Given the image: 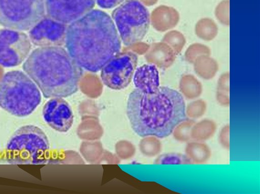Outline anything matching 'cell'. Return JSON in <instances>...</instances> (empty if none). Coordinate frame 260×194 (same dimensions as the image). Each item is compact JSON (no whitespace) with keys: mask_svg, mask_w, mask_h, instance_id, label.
Listing matches in <instances>:
<instances>
[{"mask_svg":"<svg viewBox=\"0 0 260 194\" xmlns=\"http://www.w3.org/2000/svg\"><path fill=\"white\" fill-rule=\"evenodd\" d=\"M207 110V103L203 99H197L190 102L185 107L186 117L191 119L202 117Z\"/></svg>","mask_w":260,"mask_h":194,"instance_id":"26","label":"cell"},{"mask_svg":"<svg viewBox=\"0 0 260 194\" xmlns=\"http://www.w3.org/2000/svg\"><path fill=\"white\" fill-rule=\"evenodd\" d=\"M179 90L187 99H194L201 96L203 87L201 82L193 75L186 74L182 76L179 82Z\"/></svg>","mask_w":260,"mask_h":194,"instance_id":"18","label":"cell"},{"mask_svg":"<svg viewBox=\"0 0 260 194\" xmlns=\"http://www.w3.org/2000/svg\"><path fill=\"white\" fill-rule=\"evenodd\" d=\"M179 19L178 12L173 7L165 5L157 7L150 17V21L155 29L161 32L174 28Z\"/></svg>","mask_w":260,"mask_h":194,"instance_id":"14","label":"cell"},{"mask_svg":"<svg viewBox=\"0 0 260 194\" xmlns=\"http://www.w3.org/2000/svg\"><path fill=\"white\" fill-rule=\"evenodd\" d=\"M45 2L48 17L69 25L93 10L96 0H45Z\"/></svg>","mask_w":260,"mask_h":194,"instance_id":"10","label":"cell"},{"mask_svg":"<svg viewBox=\"0 0 260 194\" xmlns=\"http://www.w3.org/2000/svg\"><path fill=\"white\" fill-rule=\"evenodd\" d=\"M41 99L38 87L22 71H8L0 80V106L12 115L24 117L30 114Z\"/></svg>","mask_w":260,"mask_h":194,"instance_id":"4","label":"cell"},{"mask_svg":"<svg viewBox=\"0 0 260 194\" xmlns=\"http://www.w3.org/2000/svg\"><path fill=\"white\" fill-rule=\"evenodd\" d=\"M154 163L161 165L192 164L185 154L176 152H170L161 154L155 159Z\"/></svg>","mask_w":260,"mask_h":194,"instance_id":"24","label":"cell"},{"mask_svg":"<svg viewBox=\"0 0 260 194\" xmlns=\"http://www.w3.org/2000/svg\"><path fill=\"white\" fill-rule=\"evenodd\" d=\"M133 79L136 88L145 93L154 92L159 87L158 71L151 63L136 68Z\"/></svg>","mask_w":260,"mask_h":194,"instance_id":"13","label":"cell"},{"mask_svg":"<svg viewBox=\"0 0 260 194\" xmlns=\"http://www.w3.org/2000/svg\"><path fill=\"white\" fill-rule=\"evenodd\" d=\"M162 42L170 47L177 56L180 53L184 48L186 43V39L181 32L172 30L165 34Z\"/></svg>","mask_w":260,"mask_h":194,"instance_id":"22","label":"cell"},{"mask_svg":"<svg viewBox=\"0 0 260 194\" xmlns=\"http://www.w3.org/2000/svg\"><path fill=\"white\" fill-rule=\"evenodd\" d=\"M125 0H96L98 5L102 8L111 9L121 4Z\"/></svg>","mask_w":260,"mask_h":194,"instance_id":"30","label":"cell"},{"mask_svg":"<svg viewBox=\"0 0 260 194\" xmlns=\"http://www.w3.org/2000/svg\"><path fill=\"white\" fill-rule=\"evenodd\" d=\"M185 155L192 164H204L211 156V151L209 146L201 141L188 142L185 148Z\"/></svg>","mask_w":260,"mask_h":194,"instance_id":"16","label":"cell"},{"mask_svg":"<svg viewBox=\"0 0 260 194\" xmlns=\"http://www.w3.org/2000/svg\"><path fill=\"white\" fill-rule=\"evenodd\" d=\"M23 70L46 98H65L79 89L82 68L62 47H39L27 57Z\"/></svg>","mask_w":260,"mask_h":194,"instance_id":"3","label":"cell"},{"mask_svg":"<svg viewBox=\"0 0 260 194\" xmlns=\"http://www.w3.org/2000/svg\"><path fill=\"white\" fill-rule=\"evenodd\" d=\"M68 25L45 15L29 29L28 37L39 47H61L65 45Z\"/></svg>","mask_w":260,"mask_h":194,"instance_id":"11","label":"cell"},{"mask_svg":"<svg viewBox=\"0 0 260 194\" xmlns=\"http://www.w3.org/2000/svg\"><path fill=\"white\" fill-rule=\"evenodd\" d=\"M138 63V56L132 52L119 53L101 69L103 84L116 90L127 87L133 79Z\"/></svg>","mask_w":260,"mask_h":194,"instance_id":"8","label":"cell"},{"mask_svg":"<svg viewBox=\"0 0 260 194\" xmlns=\"http://www.w3.org/2000/svg\"><path fill=\"white\" fill-rule=\"evenodd\" d=\"M31 44L25 33L5 28L0 29V65L12 67L21 64L28 57Z\"/></svg>","mask_w":260,"mask_h":194,"instance_id":"9","label":"cell"},{"mask_svg":"<svg viewBox=\"0 0 260 194\" xmlns=\"http://www.w3.org/2000/svg\"><path fill=\"white\" fill-rule=\"evenodd\" d=\"M182 95L176 90L159 86L154 92L135 88L129 94L126 114L134 131L145 137L165 138L187 118Z\"/></svg>","mask_w":260,"mask_h":194,"instance_id":"2","label":"cell"},{"mask_svg":"<svg viewBox=\"0 0 260 194\" xmlns=\"http://www.w3.org/2000/svg\"><path fill=\"white\" fill-rule=\"evenodd\" d=\"M216 98L221 106L227 107L230 105V73H223L219 77L216 88Z\"/></svg>","mask_w":260,"mask_h":194,"instance_id":"21","label":"cell"},{"mask_svg":"<svg viewBox=\"0 0 260 194\" xmlns=\"http://www.w3.org/2000/svg\"><path fill=\"white\" fill-rule=\"evenodd\" d=\"M210 48L202 44L194 43L190 45L185 51L184 57L185 60L193 64L196 59L202 55H210Z\"/></svg>","mask_w":260,"mask_h":194,"instance_id":"25","label":"cell"},{"mask_svg":"<svg viewBox=\"0 0 260 194\" xmlns=\"http://www.w3.org/2000/svg\"><path fill=\"white\" fill-rule=\"evenodd\" d=\"M121 41L111 17L95 9L68 25L64 45L82 69L96 72L120 52Z\"/></svg>","mask_w":260,"mask_h":194,"instance_id":"1","label":"cell"},{"mask_svg":"<svg viewBox=\"0 0 260 194\" xmlns=\"http://www.w3.org/2000/svg\"><path fill=\"white\" fill-rule=\"evenodd\" d=\"M195 121L186 118L179 123L174 129L172 134L175 139L181 142H187L191 139V131Z\"/></svg>","mask_w":260,"mask_h":194,"instance_id":"23","label":"cell"},{"mask_svg":"<svg viewBox=\"0 0 260 194\" xmlns=\"http://www.w3.org/2000/svg\"><path fill=\"white\" fill-rule=\"evenodd\" d=\"M176 55L173 50L164 42L155 44L149 55L150 63L162 68H168L175 62Z\"/></svg>","mask_w":260,"mask_h":194,"instance_id":"15","label":"cell"},{"mask_svg":"<svg viewBox=\"0 0 260 194\" xmlns=\"http://www.w3.org/2000/svg\"><path fill=\"white\" fill-rule=\"evenodd\" d=\"M143 148L145 154L149 156H155L159 154L161 149V144L157 137L149 136L145 137Z\"/></svg>","mask_w":260,"mask_h":194,"instance_id":"27","label":"cell"},{"mask_svg":"<svg viewBox=\"0 0 260 194\" xmlns=\"http://www.w3.org/2000/svg\"><path fill=\"white\" fill-rule=\"evenodd\" d=\"M193 64L195 72L206 80L213 79L219 68L217 61L210 55H202L197 57Z\"/></svg>","mask_w":260,"mask_h":194,"instance_id":"17","label":"cell"},{"mask_svg":"<svg viewBox=\"0 0 260 194\" xmlns=\"http://www.w3.org/2000/svg\"><path fill=\"white\" fill-rule=\"evenodd\" d=\"M219 142L225 149H230V125L226 124L220 130L218 136Z\"/></svg>","mask_w":260,"mask_h":194,"instance_id":"29","label":"cell"},{"mask_svg":"<svg viewBox=\"0 0 260 194\" xmlns=\"http://www.w3.org/2000/svg\"><path fill=\"white\" fill-rule=\"evenodd\" d=\"M50 144L39 127L27 125L18 129L8 141L6 159L13 165H38L47 160Z\"/></svg>","mask_w":260,"mask_h":194,"instance_id":"5","label":"cell"},{"mask_svg":"<svg viewBox=\"0 0 260 194\" xmlns=\"http://www.w3.org/2000/svg\"><path fill=\"white\" fill-rule=\"evenodd\" d=\"M45 13V0H0V24L6 28L28 30Z\"/></svg>","mask_w":260,"mask_h":194,"instance_id":"7","label":"cell"},{"mask_svg":"<svg viewBox=\"0 0 260 194\" xmlns=\"http://www.w3.org/2000/svg\"><path fill=\"white\" fill-rule=\"evenodd\" d=\"M112 17L121 41L126 46L141 42L149 27V11L138 0H125L113 11Z\"/></svg>","mask_w":260,"mask_h":194,"instance_id":"6","label":"cell"},{"mask_svg":"<svg viewBox=\"0 0 260 194\" xmlns=\"http://www.w3.org/2000/svg\"><path fill=\"white\" fill-rule=\"evenodd\" d=\"M217 129L216 123L211 119H203L195 123L191 131V139L203 142L210 139Z\"/></svg>","mask_w":260,"mask_h":194,"instance_id":"19","label":"cell"},{"mask_svg":"<svg viewBox=\"0 0 260 194\" xmlns=\"http://www.w3.org/2000/svg\"><path fill=\"white\" fill-rule=\"evenodd\" d=\"M42 113L46 123L60 132H67L73 124L72 108L63 98L54 97L49 100L44 105Z\"/></svg>","mask_w":260,"mask_h":194,"instance_id":"12","label":"cell"},{"mask_svg":"<svg viewBox=\"0 0 260 194\" xmlns=\"http://www.w3.org/2000/svg\"><path fill=\"white\" fill-rule=\"evenodd\" d=\"M230 1L223 0L216 6L215 15L219 22L223 25L230 24Z\"/></svg>","mask_w":260,"mask_h":194,"instance_id":"28","label":"cell"},{"mask_svg":"<svg viewBox=\"0 0 260 194\" xmlns=\"http://www.w3.org/2000/svg\"><path fill=\"white\" fill-rule=\"evenodd\" d=\"M218 31L217 24L209 18L200 19L195 26V33L197 36L205 41L213 40L217 35Z\"/></svg>","mask_w":260,"mask_h":194,"instance_id":"20","label":"cell"}]
</instances>
